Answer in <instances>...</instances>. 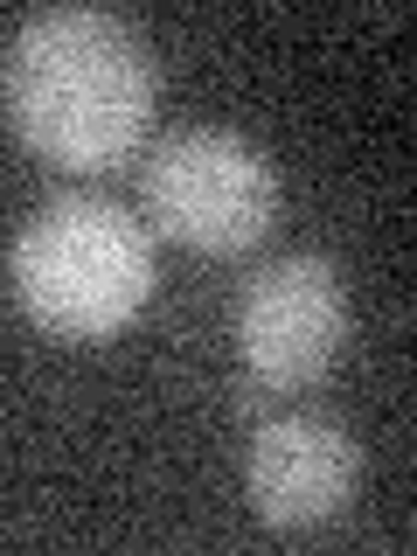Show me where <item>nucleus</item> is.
Here are the masks:
<instances>
[{"label": "nucleus", "instance_id": "obj_1", "mask_svg": "<svg viewBox=\"0 0 417 556\" xmlns=\"http://www.w3.org/2000/svg\"><path fill=\"white\" fill-rule=\"evenodd\" d=\"M0 104L42 161L70 174H98L132 161L153 118L147 42L98 8H49L22 22L0 63Z\"/></svg>", "mask_w": 417, "mask_h": 556}, {"label": "nucleus", "instance_id": "obj_2", "mask_svg": "<svg viewBox=\"0 0 417 556\" xmlns=\"http://www.w3.org/2000/svg\"><path fill=\"white\" fill-rule=\"evenodd\" d=\"M14 300L56 341H112L153 292V237L104 195H56L14 237Z\"/></svg>", "mask_w": 417, "mask_h": 556}, {"label": "nucleus", "instance_id": "obj_3", "mask_svg": "<svg viewBox=\"0 0 417 556\" xmlns=\"http://www.w3.org/2000/svg\"><path fill=\"white\" fill-rule=\"evenodd\" d=\"M139 188H147L153 230L188 243V251H208V257L251 251L278 223V167L251 139H237L223 126L167 132L153 147L147 174H139Z\"/></svg>", "mask_w": 417, "mask_h": 556}, {"label": "nucleus", "instance_id": "obj_4", "mask_svg": "<svg viewBox=\"0 0 417 556\" xmlns=\"http://www.w3.org/2000/svg\"><path fill=\"white\" fill-rule=\"evenodd\" d=\"M348 341V286L327 257H278L237 300V355L257 390H306Z\"/></svg>", "mask_w": 417, "mask_h": 556}, {"label": "nucleus", "instance_id": "obj_5", "mask_svg": "<svg viewBox=\"0 0 417 556\" xmlns=\"http://www.w3.org/2000/svg\"><path fill=\"white\" fill-rule=\"evenodd\" d=\"M362 480V452L348 425L320 410H286L251 439V501L271 529H327L348 515Z\"/></svg>", "mask_w": 417, "mask_h": 556}]
</instances>
